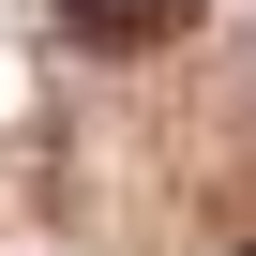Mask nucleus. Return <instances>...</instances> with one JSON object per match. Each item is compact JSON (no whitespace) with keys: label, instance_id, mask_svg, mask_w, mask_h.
<instances>
[{"label":"nucleus","instance_id":"1","mask_svg":"<svg viewBox=\"0 0 256 256\" xmlns=\"http://www.w3.org/2000/svg\"><path fill=\"white\" fill-rule=\"evenodd\" d=\"M60 30H76L90 60H151V46L196 30V0H60Z\"/></svg>","mask_w":256,"mask_h":256},{"label":"nucleus","instance_id":"2","mask_svg":"<svg viewBox=\"0 0 256 256\" xmlns=\"http://www.w3.org/2000/svg\"><path fill=\"white\" fill-rule=\"evenodd\" d=\"M241 256H256V241H241Z\"/></svg>","mask_w":256,"mask_h":256}]
</instances>
